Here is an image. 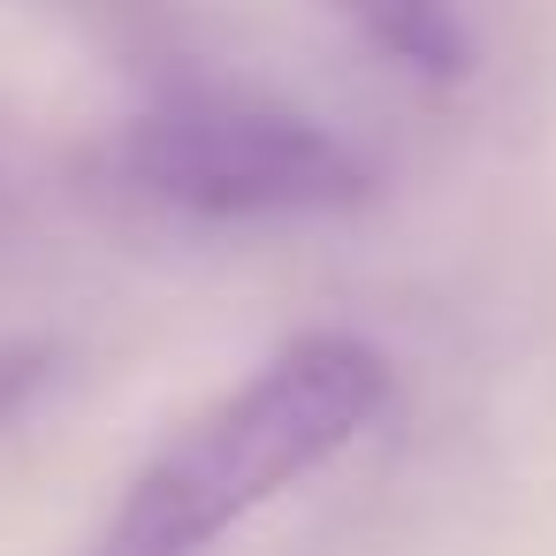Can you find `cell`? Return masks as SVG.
Listing matches in <instances>:
<instances>
[{
	"instance_id": "3",
	"label": "cell",
	"mask_w": 556,
	"mask_h": 556,
	"mask_svg": "<svg viewBox=\"0 0 556 556\" xmlns=\"http://www.w3.org/2000/svg\"><path fill=\"white\" fill-rule=\"evenodd\" d=\"M336 16L419 85H457L472 70V31L457 0H336Z\"/></svg>"
},
{
	"instance_id": "2",
	"label": "cell",
	"mask_w": 556,
	"mask_h": 556,
	"mask_svg": "<svg viewBox=\"0 0 556 556\" xmlns=\"http://www.w3.org/2000/svg\"><path fill=\"white\" fill-rule=\"evenodd\" d=\"M115 168L191 222H305L374 191V168L328 123L229 85H176L138 108L115 138Z\"/></svg>"
},
{
	"instance_id": "1",
	"label": "cell",
	"mask_w": 556,
	"mask_h": 556,
	"mask_svg": "<svg viewBox=\"0 0 556 556\" xmlns=\"http://www.w3.org/2000/svg\"><path fill=\"white\" fill-rule=\"evenodd\" d=\"M389 404V358L351 328L290 336L252 381L199 412L123 495L92 556H206L229 526L343 457Z\"/></svg>"
},
{
	"instance_id": "4",
	"label": "cell",
	"mask_w": 556,
	"mask_h": 556,
	"mask_svg": "<svg viewBox=\"0 0 556 556\" xmlns=\"http://www.w3.org/2000/svg\"><path fill=\"white\" fill-rule=\"evenodd\" d=\"M54 381V343L39 336H0V427H16Z\"/></svg>"
}]
</instances>
